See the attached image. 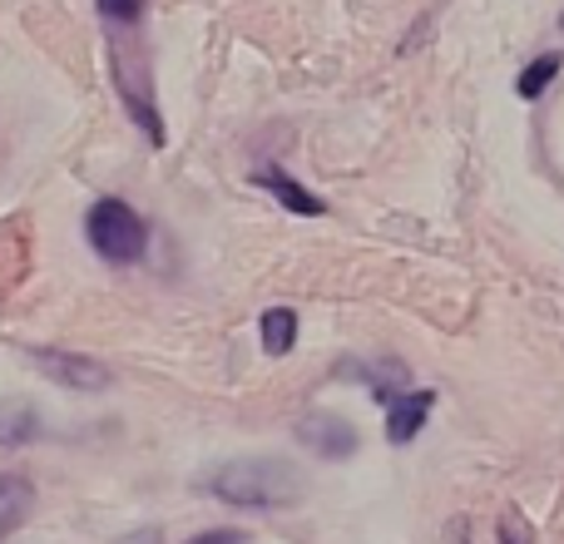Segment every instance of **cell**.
Wrapping results in <instances>:
<instances>
[{
  "instance_id": "4",
  "label": "cell",
  "mask_w": 564,
  "mask_h": 544,
  "mask_svg": "<svg viewBox=\"0 0 564 544\" xmlns=\"http://www.w3.org/2000/svg\"><path fill=\"white\" fill-rule=\"evenodd\" d=\"M30 367L59 391H79V396H99V391L115 387V371L99 357L85 351H59V347H30Z\"/></svg>"
},
{
  "instance_id": "11",
  "label": "cell",
  "mask_w": 564,
  "mask_h": 544,
  "mask_svg": "<svg viewBox=\"0 0 564 544\" xmlns=\"http://www.w3.org/2000/svg\"><path fill=\"white\" fill-rule=\"evenodd\" d=\"M258 341H263L268 357H288L297 347V312L292 307H268L258 317Z\"/></svg>"
},
{
  "instance_id": "1",
  "label": "cell",
  "mask_w": 564,
  "mask_h": 544,
  "mask_svg": "<svg viewBox=\"0 0 564 544\" xmlns=\"http://www.w3.org/2000/svg\"><path fill=\"white\" fill-rule=\"evenodd\" d=\"M109 69H115V95L124 105V115L139 124V134L149 139L154 149L169 144L164 115H159V95H154V65H149L144 50V20H109Z\"/></svg>"
},
{
  "instance_id": "2",
  "label": "cell",
  "mask_w": 564,
  "mask_h": 544,
  "mask_svg": "<svg viewBox=\"0 0 564 544\" xmlns=\"http://www.w3.org/2000/svg\"><path fill=\"white\" fill-rule=\"evenodd\" d=\"M302 476L288 460L273 456H253V460H234V466L214 470L208 496L224 500L234 510H292L302 500Z\"/></svg>"
},
{
  "instance_id": "6",
  "label": "cell",
  "mask_w": 564,
  "mask_h": 544,
  "mask_svg": "<svg viewBox=\"0 0 564 544\" xmlns=\"http://www.w3.org/2000/svg\"><path fill=\"white\" fill-rule=\"evenodd\" d=\"M248 178H253V188H268V194H273L288 214H297V218H322V214H327V204H322L307 184H297V178H292L282 164H263V168H253Z\"/></svg>"
},
{
  "instance_id": "12",
  "label": "cell",
  "mask_w": 564,
  "mask_h": 544,
  "mask_svg": "<svg viewBox=\"0 0 564 544\" xmlns=\"http://www.w3.org/2000/svg\"><path fill=\"white\" fill-rule=\"evenodd\" d=\"M560 69H564V55H560V50H545V55H535L525 69H520V79H516V95L535 105V99L545 95L550 85H555V75H560Z\"/></svg>"
},
{
  "instance_id": "10",
  "label": "cell",
  "mask_w": 564,
  "mask_h": 544,
  "mask_svg": "<svg viewBox=\"0 0 564 544\" xmlns=\"http://www.w3.org/2000/svg\"><path fill=\"white\" fill-rule=\"evenodd\" d=\"M35 510V486L25 476H0V540H10Z\"/></svg>"
},
{
  "instance_id": "13",
  "label": "cell",
  "mask_w": 564,
  "mask_h": 544,
  "mask_svg": "<svg viewBox=\"0 0 564 544\" xmlns=\"http://www.w3.org/2000/svg\"><path fill=\"white\" fill-rule=\"evenodd\" d=\"M188 544H248L243 530H204V535H194Z\"/></svg>"
},
{
  "instance_id": "7",
  "label": "cell",
  "mask_w": 564,
  "mask_h": 544,
  "mask_svg": "<svg viewBox=\"0 0 564 544\" xmlns=\"http://www.w3.org/2000/svg\"><path fill=\"white\" fill-rule=\"evenodd\" d=\"M431 406H436V391H426V387L391 396L387 401V440H391V446H411V440L426 431Z\"/></svg>"
},
{
  "instance_id": "5",
  "label": "cell",
  "mask_w": 564,
  "mask_h": 544,
  "mask_svg": "<svg viewBox=\"0 0 564 544\" xmlns=\"http://www.w3.org/2000/svg\"><path fill=\"white\" fill-rule=\"evenodd\" d=\"M297 440L317 460H351L361 446L357 426H351L347 416H337V411H307V416L297 421Z\"/></svg>"
},
{
  "instance_id": "9",
  "label": "cell",
  "mask_w": 564,
  "mask_h": 544,
  "mask_svg": "<svg viewBox=\"0 0 564 544\" xmlns=\"http://www.w3.org/2000/svg\"><path fill=\"white\" fill-rule=\"evenodd\" d=\"M45 416L35 411V401H0V446H30L45 436Z\"/></svg>"
},
{
  "instance_id": "15",
  "label": "cell",
  "mask_w": 564,
  "mask_h": 544,
  "mask_svg": "<svg viewBox=\"0 0 564 544\" xmlns=\"http://www.w3.org/2000/svg\"><path fill=\"white\" fill-rule=\"evenodd\" d=\"M115 544H164V530H159V525H144V530H129V535H119Z\"/></svg>"
},
{
  "instance_id": "14",
  "label": "cell",
  "mask_w": 564,
  "mask_h": 544,
  "mask_svg": "<svg viewBox=\"0 0 564 544\" xmlns=\"http://www.w3.org/2000/svg\"><path fill=\"white\" fill-rule=\"evenodd\" d=\"M500 540H506V544H530V530L520 525V515H516V510H510V515L500 520Z\"/></svg>"
},
{
  "instance_id": "8",
  "label": "cell",
  "mask_w": 564,
  "mask_h": 544,
  "mask_svg": "<svg viewBox=\"0 0 564 544\" xmlns=\"http://www.w3.org/2000/svg\"><path fill=\"white\" fill-rule=\"evenodd\" d=\"M337 377L367 381V391L381 401V406H387L391 396H401V391H411V371L401 367V361H391V357H381V361H341Z\"/></svg>"
},
{
  "instance_id": "16",
  "label": "cell",
  "mask_w": 564,
  "mask_h": 544,
  "mask_svg": "<svg viewBox=\"0 0 564 544\" xmlns=\"http://www.w3.org/2000/svg\"><path fill=\"white\" fill-rule=\"evenodd\" d=\"M451 544H470L466 540V520H456V525H451Z\"/></svg>"
},
{
  "instance_id": "3",
  "label": "cell",
  "mask_w": 564,
  "mask_h": 544,
  "mask_svg": "<svg viewBox=\"0 0 564 544\" xmlns=\"http://www.w3.org/2000/svg\"><path fill=\"white\" fill-rule=\"evenodd\" d=\"M85 243L95 248L99 263L139 268L149 258V224L124 198H95L85 214Z\"/></svg>"
},
{
  "instance_id": "17",
  "label": "cell",
  "mask_w": 564,
  "mask_h": 544,
  "mask_svg": "<svg viewBox=\"0 0 564 544\" xmlns=\"http://www.w3.org/2000/svg\"><path fill=\"white\" fill-rule=\"evenodd\" d=\"M560 30H564V10H560Z\"/></svg>"
}]
</instances>
